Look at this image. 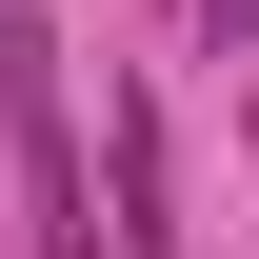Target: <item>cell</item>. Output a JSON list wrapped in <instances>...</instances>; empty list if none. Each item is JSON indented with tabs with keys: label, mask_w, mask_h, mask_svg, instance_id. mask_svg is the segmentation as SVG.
<instances>
[{
	"label": "cell",
	"mask_w": 259,
	"mask_h": 259,
	"mask_svg": "<svg viewBox=\"0 0 259 259\" xmlns=\"http://www.w3.org/2000/svg\"><path fill=\"white\" fill-rule=\"evenodd\" d=\"M0 140H20V239H40V259H100V180H80L60 20H40V0H0Z\"/></svg>",
	"instance_id": "6da1fadb"
},
{
	"label": "cell",
	"mask_w": 259,
	"mask_h": 259,
	"mask_svg": "<svg viewBox=\"0 0 259 259\" xmlns=\"http://www.w3.org/2000/svg\"><path fill=\"white\" fill-rule=\"evenodd\" d=\"M120 259H180V199H160V100H120Z\"/></svg>",
	"instance_id": "7a4b0ae2"
},
{
	"label": "cell",
	"mask_w": 259,
	"mask_h": 259,
	"mask_svg": "<svg viewBox=\"0 0 259 259\" xmlns=\"http://www.w3.org/2000/svg\"><path fill=\"white\" fill-rule=\"evenodd\" d=\"M239 120H259V40H239Z\"/></svg>",
	"instance_id": "3957f363"
}]
</instances>
